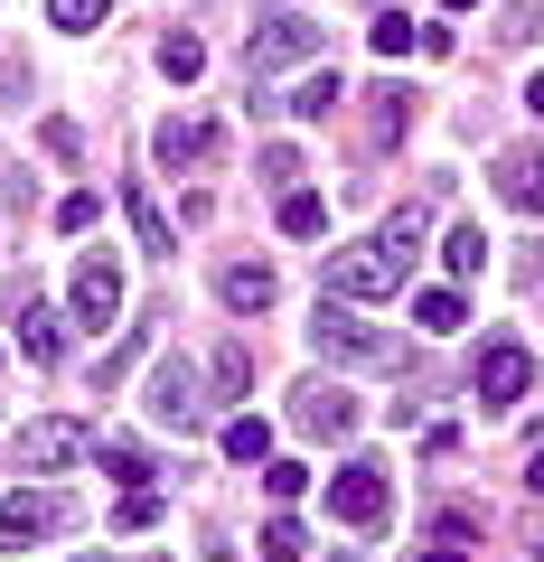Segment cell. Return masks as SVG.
<instances>
[{"mask_svg": "<svg viewBox=\"0 0 544 562\" xmlns=\"http://www.w3.org/2000/svg\"><path fill=\"white\" fill-rule=\"evenodd\" d=\"M142 347H151V328H142V319H132V338H122V347H113V357H103V384H122V366L142 357Z\"/></svg>", "mask_w": 544, "mask_h": 562, "instance_id": "34", "label": "cell"}, {"mask_svg": "<svg viewBox=\"0 0 544 562\" xmlns=\"http://www.w3.org/2000/svg\"><path fill=\"white\" fill-rule=\"evenodd\" d=\"M291 422H301L310 441H347V431H357V394H347V384H301V394H291Z\"/></svg>", "mask_w": 544, "mask_h": 562, "instance_id": "11", "label": "cell"}, {"mask_svg": "<svg viewBox=\"0 0 544 562\" xmlns=\"http://www.w3.org/2000/svg\"><path fill=\"white\" fill-rule=\"evenodd\" d=\"M310 347H320L329 366H403V347L385 338V328L357 319V301H320V319H310Z\"/></svg>", "mask_w": 544, "mask_h": 562, "instance_id": "2", "label": "cell"}, {"mask_svg": "<svg viewBox=\"0 0 544 562\" xmlns=\"http://www.w3.org/2000/svg\"><path fill=\"white\" fill-rule=\"evenodd\" d=\"M47 20H57L66 38H85V29H103V20H113V0H47Z\"/></svg>", "mask_w": 544, "mask_h": 562, "instance_id": "24", "label": "cell"}, {"mask_svg": "<svg viewBox=\"0 0 544 562\" xmlns=\"http://www.w3.org/2000/svg\"><path fill=\"white\" fill-rule=\"evenodd\" d=\"M122 206H132V235H142V254H179V235H169V216L151 206V188H122Z\"/></svg>", "mask_w": 544, "mask_h": 562, "instance_id": "17", "label": "cell"}, {"mask_svg": "<svg viewBox=\"0 0 544 562\" xmlns=\"http://www.w3.org/2000/svg\"><path fill=\"white\" fill-rule=\"evenodd\" d=\"M38 150H47V160H85V132H76V122H38Z\"/></svg>", "mask_w": 544, "mask_h": 562, "instance_id": "29", "label": "cell"}, {"mask_svg": "<svg viewBox=\"0 0 544 562\" xmlns=\"http://www.w3.org/2000/svg\"><path fill=\"white\" fill-rule=\"evenodd\" d=\"M423 562H469V553H460V543H432V553H423Z\"/></svg>", "mask_w": 544, "mask_h": 562, "instance_id": "37", "label": "cell"}, {"mask_svg": "<svg viewBox=\"0 0 544 562\" xmlns=\"http://www.w3.org/2000/svg\"><path fill=\"white\" fill-rule=\"evenodd\" d=\"M525 113H535V122H544V76H535V85H525Z\"/></svg>", "mask_w": 544, "mask_h": 562, "instance_id": "36", "label": "cell"}, {"mask_svg": "<svg viewBox=\"0 0 544 562\" xmlns=\"http://www.w3.org/2000/svg\"><path fill=\"white\" fill-rule=\"evenodd\" d=\"M329 562H357V553H329Z\"/></svg>", "mask_w": 544, "mask_h": 562, "instance_id": "41", "label": "cell"}, {"mask_svg": "<svg viewBox=\"0 0 544 562\" xmlns=\"http://www.w3.org/2000/svg\"><path fill=\"white\" fill-rule=\"evenodd\" d=\"M442 262H451V281H469V272L488 262V235H479V225H451V235H442Z\"/></svg>", "mask_w": 544, "mask_h": 562, "instance_id": "22", "label": "cell"}, {"mask_svg": "<svg viewBox=\"0 0 544 562\" xmlns=\"http://www.w3.org/2000/svg\"><path fill=\"white\" fill-rule=\"evenodd\" d=\"M469 394H479V413H517V403L535 394V347L525 338H488L479 366H469Z\"/></svg>", "mask_w": 544, "mask_h": 562, "instance_id": "3", "label": "cell"}, {"mask_svg": "<svg viewBox=\"0 0 544 562\" xmlns=\"http://www.w3.org/2000/svg\"><path fill=\"white\" fill-rule=\"evenodd\" d=\"M451 10H479V0H451Z\"/></svg>", "mask_w": 544, "mask_h": 562, "instance_id": "40", "label": "cell"}, {"mask_svg": "<svg viewBox=\"0 0 544 562\" xmlns=\"http://www.w3.org/2000/svg\"><path fill=\"white\" fill-rule=\"evenodd\" d=\"M160 76H169V85H198V76H207L198 29H169V38H160Z\"/></svg>", "mask_w": 544, "mask_h": 562, "instance_id": "19", "label": "cell"}, {"mask_svg": "<svg viewBox=\"0 0 544 562\" xmlns=\"http://www.w3.org/2000/svg\"><path fill=\"white\" fill-rule=\"evenodd\" d=\"M95 216H103V198H95V188H76V198L57 206V225H66V235H85V225H95Z\"/></svg>", "mask_w": 544, "mask_h": 562, "instance_id": "33", "label": "cell"}, {"mask_svg": "<svg viewBox=\"0 0 544 562\" xmlns=\"http://www.w3.org/2000/svg\"><path fill=\"white\" fill-rule=\"evenodd\" d=\"M142 403H151V422H160V431H198V422L217 413V394L198 384V366H188V357H160V366H151Z\"/></svg>", "mask_w": 544, "mask_h": 562, "instance_id": "4", "label": "cell"}, {"mask_svg": "<svg viewBox=\"0 0 544 562\" xmlns=\"http://www.w3.org/2000/svg\"><path fill=\"white\" fill-rule=\"evenodd\" d=\"M488 188H498V198L517 206V216H544V140H517V150H498Z\"/></svg>", "mask_w": 544, "mask_h": 562, "instance_id": "10", "label": "cell"}, {"mask_svg": "<svg viewBox=\"0 0 544 562\" xmlns=\"http://www.w3.org/2000/svg\"><path fill=\"white\" fill-rule=\"evenodd\" d=\"M498 38H507V47L544 38V10H535V0H507V10H498Z\"/></svg>", "mask_w": 544, "mask_h": 562, "instance_id": "27", "label": "cell"}, {"mask_svg": "<svg viewBox=\"0 0 544 562\" xmlns=\"http://www.w3.org/2000/svg\"><path fill=\"white\" fill-rule=\"evenodd\" d=\"M207 384H217V403H235L244 384H254V357H244V347H217V357H207Z\"/></svg>", "mask_w": 544, "mask_h": 562, "instance_id": "21", "label": "cell"}, {"mask_svg": "<svg viewBox=\"0 0 544 562\" xmlns=\"http://www.w3.org/2000/svg\"><path fill=\"white\" fill-rule=\"evenodd\" d=\"M76 525V506L47 497V487H20V497H0V553H29L38 535H66Z\"/></svg>", "mask_w": 544, "mask_h": 562, "instance_id": "6", "label": "cell"}, {"mask_svg": "<svg viewBox=\"0 0 544 562\" xmlns=\"http://www.w3.org/2000/svg\"><path fill=\"white\" fill-rule=\"evenodd\" d=\"M403 272H413V254L403 244H347V254H329V272H320V301H395L403 291Z\"/></svg>", "mask_w": 544, "mask_h": 562, "instance_id": "1", "label": "cell"}, {"mask_svg": "<svg viewBox=\"0 0 544 562\" xmlns=\"http://www.w3.org/2000/svg\"><path fill=\"white\" fill-rule=\"evenodd\" d=\"M338 94H347V85H338V66H320V76H301L282 103H291L301 122H329V113H338Z\"/></svg>", "mask_w": 544, "mask_h": 562, "instance_id": "15", "label": "cell"}, {"mask_svg": "<svg viewBox=\"0 0 544 562\" xmlns=\"http://www.w3.org/2000/svg\"><path fill=\"white\" fill-rule=\"evenodd\" d=\"M385 506H395V487H385L376 460H357V469L329 479V516H338V525H385Z\"/></svg>", "mask_w": 544, "mask_h": 562, "instance_id": "8", "label": "cell"}, {"mask_svg": "<svg viewBox=\"0 0 544 562\" xmlns=\"http://www.w3.org/2000/svg\"><path fill=\"white\" fill-rule=\"evenodd\" d=\"M413 38H423V29L403 20V10H385V20H376V57H403V47H413Z\"/></svg>", "mask_w": 544, "mask_h": 562, "instance_id": "31", "label": "cell"}, {"mask_svg": "<svg viewBox=\"0 0 544 562\" xmlns=\"http://www.w3.org/2000/svg\"><path fill=\"white\" fill-rule=\"evenodd\" d=\"M320 20H301V10H273V20L254 29V38H244V85H263L273 76V66H301V57H320Z\"/></svg>", "mask_w": 544, "mask_h": 562, "instance_id": "5", "label": "cell"}, {"mask_svg": "<svg viewBox=\"0 0 544 562\" xmlns=\"http://www.w3.org/2000/svg\"><path fill=\"white\" fill-rule=\"evenodd\" d=\"M329 225V198H310V188H282V235H320Z\"/></svg>", "mask_w": 544, "mask_h": 562, "instance_id": "23", "label": "cell"}, {"mask_svg": "<svg viewBox=\"0 0 544 562\" xmlns=\"http://www.w3.org/2000/svg\"><path fill=\"white\" fill-rule=\"evenodd\" d=\"M535 562H544V525H535Z\"/></svg>", "mask_w": 544, "mask_h": 562, "instance_id": "39", "label": "cell"}, {"mask_svg": "<svg viewBox=\"0 0 544 562\" xmlns=\"http://www.w3.org/2000/svg\"><path fill=\"white\" fill-rule=\"evenodd\" d=\"M151 150H160V169H207L225 150V132H217V122H179V113H169L160 132H151Z\"/></svg>", "mask_w": 544, "mask_h": 562, "instance_id": "12", "label": "cell"}, {"mask_svg": "<svg viewBox=\"0 0 544 562\" xmlns=\"http://www.w3.org/2000/svg\"><path fill=\"white\" fill-rule=\"evenodd\" d=\"M66 301H76L85 328H113V319H122V272H113V254H85L76 281H66Z\"/></svg>", "mask_w": 544, "mask_h": 562, "instance_id": "9", "label": "cell"}, {"mask_svg": "<svg viewBox=\"0 0 544 562\" xmlns=\"http://www.w3.org/2000/svg\"><path fill=\"white\" fill-rule=\"evenodd\" d=\"M207 562H235V543H207Z\"/></svg>", "mask_w": 544, "mask_h": 562, "instance_id": "38", "label": "cell"}, {"mask_svg": "<svg viewBox=\"0 0 544 562\" xmlns=\"http://www.w3.org/2000/svg\"><path fill=\"white\" fill-rule=\"evenodd\" d=\"M225 460H235V469H263V460H273V422L235 413V422H225Z\"/></svg>", "mask_w": 544, "mask_h": 562, "instance_id": "16", "label": "cell"}, {"mask_svg": "<svg viewBox=\"0 0 544 562\" xmlns=\"http://www.w3.org/2000/svg\"><path fill=\"white\" fill-rule=\"evenodd\" d=\"M469 319V301H460V291H451V281H442V291H423V301H413V328H423V338H451V328H460Z\"/></svg>", "mask_w": 544, "mask_h": 562, "instance_id": "18", "label": "cell"}, {"mask_svg": "<svg viewBox=\"0 0 544 562\" xmlns=\"http://www.w3.org/2000/svg\"><path fill=\"white\" fill-rule=\"evenodd\" d=\"M301 553H310L301 516H273V525H263V562H301Z\"/></svg>", "mask_w": 544, "mask_h": 562, "instance_id": "25", "label": "cell"}, {"mask_svg": "<svg viewBox=\"0 0 544 562\" xmlns=\"http://www.w3.org/2000/svg\"><path fill=\"white\" fill-rule=\"evenodd\" d=\"M85 422H29L20 431V469H66V460H85Z\"/></svg>", "mask_w": 544, "mask_h": 562, "instance_id": "13", "label": "cell"}, {"mask_svg": "<svg viewBox=\"0 0 544 562\" xmlns=\"http://www.w3.org/2000/svg\"><path fill=\"white\" fill-rule=\"evenodd\" d=\"M301 169H310L301 150H291V140H273V150H263V169H254V179H263V188H301Z\"/></svg>", "mask_w": 544, "mask_h": 562, "instance_id": "26", "label": "cell"}, {"mask_svg": "<svg viewBox=\"0 0 544 562\" xmlns=\"http://www.w3.org/2000/svg\"><path fill=\"white\" fill-rule=\"evenodd\" d=\"M217 301L254 319V310H273V301H282V281H273V262H225V272H217Z\"/></svg>", "mask_w": 544, "mask_h": 562, "instance_id": "14", "label": "cell"}, {"mask_svg": "<svg viewBox=\"0 0 544 562\" xmlns=\"http://www.w3.org/2000/svg\"><path fill=\"white\" fill-rule=\"evenodd\" d=\"M403 122H413V103H403V94H395V85H376V140H395V132H403Z\"/></svg>", "mask_w": 544, "mask_h": 562, "instance_id": "32", "label": "cell"}, {"mask_svg": "<svg viewBox=\"0 0 544 562\" xmlns=\"http://www.w3.org/2000/svg\"><path fill=\"white\" fill-rule=\"evenodd\" d=\"M113 525H122V535H142V525H160V497H151V487H132V497L113 506Z\"/></svg>", "mask_w": 544, "mask_h": 562, "instance_id": "30", "label": "cell"}, {"mask_svg": "<svg viewBox=\"0 0 544 562\" xmlns=\"http://www.w3.org/2000/svg\"><path fill=\"white\" fill-rule=\"evenodd\" d=\"M525 487L544 497V431H535V450H525Z\"/></svg>", "mask_w": 544, "mask_h": 562, "instance_id": "35", "label": "cell"}, {"mask_svg": "<svg viewBox=\"0 0 544 562\" xmlns=\"http://www.w3.org/2000/svg\"><path fill=\"white\" fill-rule=\"evenodd\" d=\"M0 310H10V328H20V347H29L38 366L66 357V328H57V310L38 301V281H0Z\"/></svg>", "mask_w": 544, "mask_h": 562, "instance_id": "7", "label": "cell"}, {"mask_svg": "<svg viewBox=\"0 0 544 562\" xmlns=\"http://www.w3.org/2000/svg\"><path fill=\"white\" fill-rule=\"evenodd\" d=\"M301 487H310V469H301V460H263V497H273V506H291Z\"/></svg>", "mask_w": 544, "mask_h": 562, "instance_id": "28", "label": "cell"}, {"mask_svg": "<svg viewBox=\"0 0 544 562\" xmlns=\"http://www.w3.org/2000/svg\"><path fill=\"white\" fill-rule=\"evenodd\" d=\"M151 469H160V460H151L142 441H122V431L103 441V479H122V487H151Z\"/></svg>", "mask_w": 544, "mask_h": 562, "instance_id": "20", "label": "cell"}]
</instances>
